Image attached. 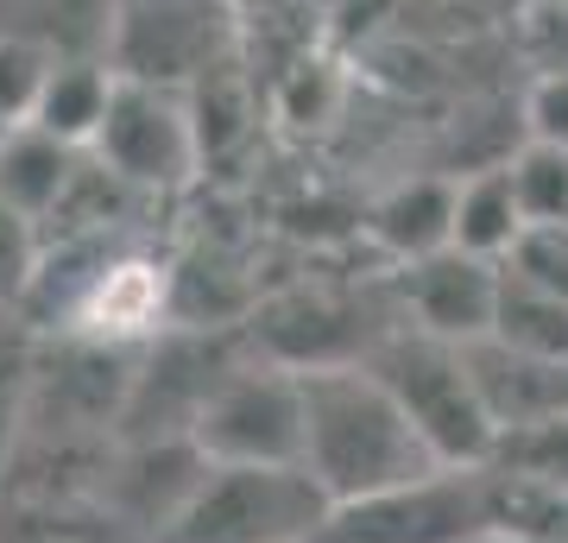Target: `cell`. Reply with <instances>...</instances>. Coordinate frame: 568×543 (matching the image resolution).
Here are the masks:
<instances>
[{"instance_id":"obj_1","label":"cell","mask_w":568,"mask_h":543,"mask_svg":"<svg viewBox=\"0 0 568 543\" xmlns=\"http://www.w3.org/2000/svg\"><path fill=\"white\" fill-rule=\"evenodd\" d=\"M304 467L335 505L436 474L424 430L366 361L304 373Z\"/></svg>"},{"instance_id":"obj_2","label":"cell","mask_w":568,"mask_h":543,"mask_svg":"<svg viewBox=\"0 0 568 543\" xmlns=\"http://www.w3.org/2000/svg\"><path fill=\"white\" fill-rule=\"evenodd\" d=\"M328 500L310 467L209 462L152 543H323Z\"/></svg>"},{"instance_id":"obj_3","label":"cell","mask_w":568,"mask_h":543,"mask_svg":"<svg viewBox=\"0 0 568 543\" xmlns=\"http://www.w3.org/2000/svg\"><path fill=\"white\" fill-rule=\"evenodd\" d=\"M366 366H373V373L392 385V399L410 411V423L424 430V443H429L436 462L443 467H487L499 423H493V411H487V399H480V385H474V366H467L462 348L398 322L392 335L373 342Z\"/></svg>"},{"instance_id":"obj_4","label":"cell","mask_w":568,"mask_h":543,"mask_svg":"<svg viewBox=\"0 0 568 543\" xmlns=\"http://www.w3.org/2000/svg\"><path fill=\"white\" fill-rule=\"evenodd\" d=\"M190 443L234 467H304V373L284 361H234L196 411Z\"/></svg>"},{"instance_id":"obj_5","label":"cell","mask_w":568,"mask_h":543,"mask_svg":"<svg viewBox=\"0 0 568 543\" xmlns=\"http://www.w3.org/2000/svg\"><path fill=\"white\" fill-rule=\"evenodd\" d=\"M323 543H493L487 467H436L328 512Z\"/></svg>"},{"instance_id":"obj_6","label":"cell","mask_w":568,"mask_h":543,"mask_svg":"<svg viewBox=\"0 0 568 543\" xmlns=\"http://www.w3.org/2000/svg\"><path fill=\"white\" fill-rule=\"evenodd\" d=\"M89 152L126 190H140V197H178L183 183L203 171V140H196L190 89L121 77L114 108H108V121H102V140L89 145Z\"/></svg>"},{"instance_id":"obj_7","label":"cell","mask_w":568,"mask_h":543,"mask_svg":"<svg viewBox=\"0 0 568 543\" xmlns=\"http://www.w3.org/2000/svg\"><path fill=\"white\" fill-rule=\"evenodd\" d=\"M215 7H227V0H121L114 58L108 63L121 77L190 89L215 58H227Z\"/></svg>"},{"instance_id":"obj_8","label":"cell","mask_w":568,"mask_h":543,"mask_svg":"<svg viewBox=\"0 0 568 543\" xmlns=\"http://www.w3.org/2000/svg\"><path fill=\"white\" fill-rule=\"evenodd\" d=\"M499 284L506 272L493 260H474L462 247H443L429 260H410L398 272V298H405L410 329H424L436 342H487L493 316H499Z\"/></svg>"},{"instance_id":"obj_9","label":"cell","mask_w":568,"mask_h":543,"mask_svg":"<svg viewBox=\"0 0 568 543\" xmlns=\"http://www.w3.org/2000/svg\"><path fill=\"white\" fill-rule=\"evenodd\" d=\"M467 366H474V385L487 399L493 423H537V418H562L568 411V361H544V354H525V348L506 342H467L462 348Z\"/></svg>"},{"instance_id":"obj_10","label":"cell","mask_w":568,"mask_h":543,"mask_svg":"<svg viewBox=\"0 0 568 543\" xmlns=\"http://www.w3.org/2000/svg\"><path fill=\"white\" fill-rule=\"evenodd\" d=\"M366 234H373L379 253H392L398 265L455 247V171L392 183L386 197L366 209Z\"/></svg>"},{"instance_id":"obj_11","label":"cell","mask_w":568,"mask_h":543,"mask_svg":"<svg viewBox=\"0 0 568 543\" xmlns=\"http://www.w3.org/2000/svg\"><path fill=\"white\" fill-rule=\"evenodd\" d=\"M121 0H0V32L39 44L51 63L114 58Z\"/></svg>"},{"instance_id":"obj_12","label":"cell","mask_w":568,"mask_h":543,"mask_svg":"<svg viewBox=\"0 0 568 543\" xmlns=\"http://www.w3.org/2000/svg\"><path fill=\"white\" fill-rule=\"evenodd\" d=\"M82 159H89V152L63 145L58 133H44V127H13V140L0 145V197L44 228L63 209Z\"/></svg>"},{"instance_id":"obj_13","label":"cell","mask_w":568,"mask_h":543,"mask_svg":"<svg viewBox=\"0 0 568 543\" xmlns=\"http://www.w3.org/2000/svg\"><path fill=\"white\" fill-rule=\"evenodd\" d=\"M114 89H121V70L108 58H77V63H51V82H44L39 108H32V121L26 127H44V133H58L63 145H89L102 140V121L108 108H114Z\"/></svg>"},{"instance_id":"obj_14","label":"cell","mask_w":568,"mask_h":543,"mask_svg":"<svg viewBox=\"0 0 568 543\" xmlns=\"http://www.w3.org/2000/svg\"><path fill=\"white\" fill-rule=\"evenodd\" d=\"M525 228L530 222H525L518 190H511V178H506V159L455 171V247H462V253L506 265V253L518 247Z\"/></svg>"},{"instance_id":"obj_15","label":"cell","mask_w":568,"mask_h":543,"mask_svg":"<svg viewBox=\"0 0 568 543\" xmlns=\"http://www.w3.org/2000/svg\"><path fill=\"white\" fill-rule=\"evenodd\" d=\"M190 114H196V140H203V164L227 159L234 145L246 140V127L260 121V101H253V82L234 58H215L203 77L190 82Z\"/></svg>"},{"instance_id":"obj_16","label":"cell","mask_w":568,"mask_h":543,"mask_svg":"<svg viewBox=\"0 0 568 543\" xmlns=\"http://www.w3.org/2000/svg\"><path fill=\"white\" fill-rule=\"evenodd\" d=\"M493 342L544 354V361H568V298H549V291H537V284L506 272V284H499V316H493Z\"/></svg>"},{"instance_id":"obj_17","label":"cell","mask_w":568,"mask_h":543,"mask_svg":"<svg viewBox=\"0 0 568 543\" xmlns=\"http://www.w3.org/2000/svg\"><path fill=\"white\" fill-rule=\"evenodd\" d=\"M487 467L518 474V481L568 486V411L562 418H537V423H506V430L493 436Z\"/></svg>"},{"instance_id":"obj_18","label":"cell","mask_w":568,"mask_h":543,"mask_svg":"<svg viewBox=\"0 0 568 543\" xmlns=\"http://www.w3.org/2000/svg\"><path fill=\"white\" fill-rule=\"evenodd\" d=\"M506 178L518 190V209H525L530 228L568 222V152L562 145L525 140L518 152H506Z\"/></svg>"},{"instance_id":"obj_19","label":"cell","mask_w":568,"mask_h":543,"mask_svg":"<svg viewBox=\"0 0 568 543\" xmlns=\"http://www.w3.org/2000/svg\"><path fill=\"white\" fill-rule=\"evenodd\" d=\"M20 310H0V474L13 462L26 436V411H32V373H39V348L26 329H7Z\"/></svg>"},{"instance_id":"obj_20","label":"cell","mask_w":568,"mask_h":543,"mask_svg":"<svg viewBox=\"0 0 568 543\" xmlns=\"http://www.w3.org/2000/svg\"><path fill=\"white\" fill-rule=\"evenodd\" d=\"M39 260H44V228L0 197V310H20L32 298Z\"/></svg>"},{"instance_id":"obj_21","label":"cell","mask_w":568,"mask_h":543,"mask_svg":"<svg viewBox=\"0 0 568 543\" xmlns=\"http://www.w3.org/2000/svg\"><path fill=\"white\" fill-rule=\"evenodd\" d=\"M506 272L537 284V291H549V298H568V222L525 228L518 247L506 253Z\"/></svg>"},{"instance_id":"obj_22","label":"cell","mask_w":568,"mask_h":543,"mask_svg":"<svg viewBox=\"0 0 568 543\" xmlns=\"http://www.w3.org/2000/svg\"><path fill=\"white\" fill-rule=\"evenodd\" d=\"M44 82H51V58H44L39 44L0 32V114L13 127H26L32 108H39V95H44Z\"/></svg>"},{"instance_id":"obj_23","label":"cell","mask_w":568,"mask_h":543,"mask_svg":"<svg viewBox=\"0 0 568 543\" xmlns=\"http://www.w3.org/2000/svg\"><path fill=\"white\" fill-rule=\"evenodd\" d=\"M518 121H525V140H544L568 152V70H537L530 77Z\"/></svg>"},{"instance_id":"obj_24","label":"cell","mask_w":568,"mask_h":543,"mask_svg":"<svg viewBox=\"0 0 568 543\" xmlns=\"http://www.w3.org/2000/svg\"><path fill=\"white\" fill-rule=\"evenodd\" d=\"M525 58L537 70H568V0H530L525 7Z\"/></svg>"},{"instance_id":"obj_25","label":"cell","mask_w":568,"mask_h":543,"mask_svg":"<svg viewBox=\"0 0 568 543\" xmlns=\"http://www.w3.org/2000/svg\"><path fill=\"white\" fill-rule=\"evenodd\" d=\"M234 13H253V20H265V13H278V7H297V0H227Z\"/></svg>"},{"instance_id":"obj_26","label":"cell","mask_w":568,"mask_h":543,"mask_svg":"<svg viewBox=\"0 0 568 543\" xmlns=\"http://www.w3.org/2000/svg\"><path fill=\"white\" fill-rule=\"evenodd\" d=\"M7 140H13V121H7V114H0V145H7Z\"/></svg>"}]
</instances>
